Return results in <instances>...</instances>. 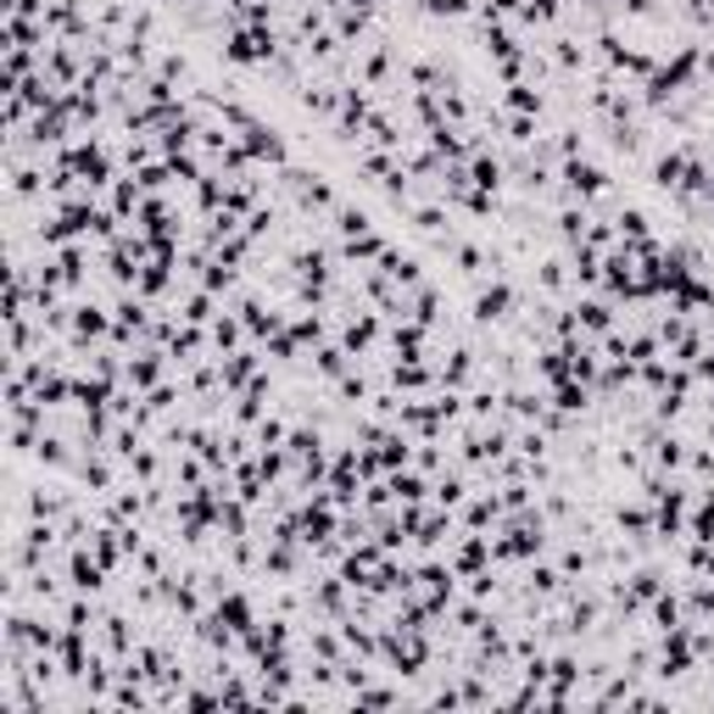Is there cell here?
<instances>
[{
    "instance_id": "cell-1",
    "label": "cell",
    "mask_w": 714,
    "mask_h": 714,
    "mask_svg": "<svg viewBox=\"0 0 714 714\" xmlns=\"http://www.w3.org/2000/svg\"><path fill=\"white\" fill-rule=\"evenodd\" d=\"M519 307H525V301H519V290H514V285H508L503 274L480 279V285H475V301H469L475 324H486V329H492V324H508V318H514Z\"/></svg>"
},
{
    "instance_id": "cell-2",
    "label": "cell",
    "mask_w": 714,
    "mask_h": 714,
    "mask_svg": "<svg viewBox=\"0 0 714 714\" xmlns=\"http://www.w3.org/2000/svg\"><path fill=\"white\" fill-rule=\"evenodd\" d=\"M553 62H558L564 73H581V68H586V46H581V40H553Z\"/></svg>"
}]
</instances>
